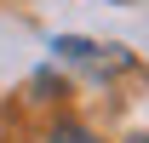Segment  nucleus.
I'll return each instance as SVG.
<instances>
[{"mask_svg": "<svg viewBox=\"0 0 149 143\" xmlns=\"http://www.w3.org/2000/svg\"><path fill=\"white\" fill-rule=\"evenodd\" d=\"M46 143H97V137L86 132V126H57V132H52Z\"/></svg>", "mask_w": 149, "mask_h": 143, "instance_id": "2", "label": "nucleus"}, {"mask_svg": "<svg viewBox=\"0 0 149 143\" xmlns=\"http://www.w3.org/2000/svg\"><path fill=\"white\" fill-rule=\"evenodd\" d=\"M126 143H149V137H126Z\"/></svg>", "mask_w": 149, "mask_h": 143, "instance_id": "3", "label": "nucleus"}, {"mask_svg": "<svg viewBox=\"0 0 149 143\" xmlns=\"http://www.w3.org/2000/svg\"><path fill=\"white\" fill-rule=\"evenodd\" d=\"M57 57H69V63H86V69H97V74H120V69H132V52H120V46H97V40H57L52 46Z\"/></svg>", "mask_w": 149, "mask_h": 143, "instance_id": "1", "label": "nucleus"}]
</instances>
